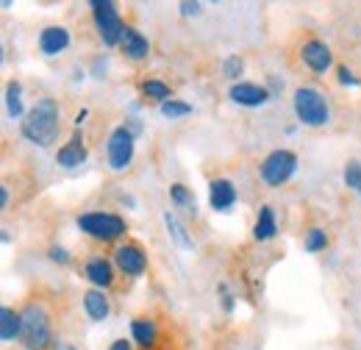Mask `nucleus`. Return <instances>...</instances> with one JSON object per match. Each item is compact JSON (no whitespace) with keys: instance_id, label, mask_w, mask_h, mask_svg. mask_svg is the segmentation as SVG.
Instances as JSON below:
<instances>
[{"instance_id":"obj_1","label":"nucleus","mask_w":361,"mask_h":350,"mask_svg":"<svg viewBox=\"0 0 361 350\" xmlns=\"http://www.w3.org/2000/svg\"><path fill=\"white\" fill-rule=\"evenodd\" d=\"M61 131V109L53 97H39L23 117L20 123V133L37 145V147H47L56 142V136Z\"/></svg>"},{"instance_id":"obj_2","label":"nucleus","mask_w":361,"mask_h":350,"mask_svg":"<svg viewBox=\"0 0 361 350\" xmlns=\"http://www.w3.org/2000/svg\"><path fill=\"white\" fill-rule=\"evenodd\" d=\"M23 345L25 350H47L53 342V328H50V314L39 303H28L23 308Z\"/></svg>"},{"instance_id":"obj_3","label":"nucleus","mask_w":361,"mask_h":350,"mask_svg":"<svg viewBox=\"0 0 361 350\" xmlns=\"http://www.w3.org/2000/svg\"><path fill=\"white\" fill-rule=\"evenodd\" d=\"M75 225L94 242H114V239L126 236V231H128L126 217L111 215V212H84V215H78Z\"/></svg>"},{"instance_id":"obj_4","label":"nucleus","mask_w":361,"mask_h":350,"mask_svg":"<svg viewBox=\"0 0 361 350\" xmlns=\"http://www.w3.org/2000/svg\"><path fill=\"white\" fill-rule=\"evenodd\" d=\"M292 106H295V114L303 126L309 128H319L331 120V109H328V100L325 95L314 87H298L295 89V97H292Z\"/></svg>"},{"instance_id":"obj_5","label":"nucleus","mask_w":361,"mask_h":350,"mask_svg":"<svg viewBox=\"0 0 361 350\" xmlns=\"http://www.w3.org/2000/svg\"><path fill=\"white\" fill-rule=\"evenodd\" d=\"M92 17H94V28H97V37L106 47H114L123 40V31H126V23L120 17V8L117 3L111 0H92Z\"/></svg>"},{"instance_id":"obj_6","label":"nucleus","mask_w":361,"mask_h":350,"mask_svg":"<svg viewBox=\"0 0 361 350\" xmlns=\"http://www.w3.org/2000/svg\"><path fill=\"white\" fill-rule=\"evenodd\" d=\"M295 173H298V156H295L292 150H283V147H278V150L267 153L264 162L259 164L262 181H264L267 186H272V189L283 186Z\"/></svg>"},{"instance_id":"obj_7","label":"nucleus","mask_w":361,"mask_h":350,"mask_svg":"<svg viewBox=\"0 0 361 350\" xmlns=\"http://www.w3.org/2000/svg\"><path fill=\"white\" fill-rule=\"evenodd\" d=\"M134 133L128 131L126 126H117L114 131L109 133V142H106V162L114 173H123L131 167L134 162Z\"/></svg>"},{"instance_id":"obj_8","label":"nucleus","mask_w":361,"mask_h":350,"mask_svg":"<svg viewBox=\"0 0 361 350\" xmlns=\"http://www.w3.org/2000/svg\"><path fill=\"white\" fill-rule=\"evenodd\" d=\"M114 267L128 278H139L147 270V253L136 242H123L114 248Z\"/></svg>"},{"instance_id":"obj_9","label":"nucleus","mask_w":361,"mask_h":350,"mask_svg":"<svg viewBox=\"0 0 361 350\" xmlns=\"http://www.w3.org/2000/svg\"><path fill=\"white\" fill-rule=\"evenodd\" d=\"M228 97H231V103H236V106H245V109H259V106H264V103L270 100L272 92L264 87V84L236 81V84H231V89H228Z\"/></svg>"},{"instance_id":"obj_10","label":"nucleus","mask_w":361,"mask_h":350,"mask_svg":"<svg viewBox=\"0 0 361 350\" xmlns=\"http://www.w3.org/2000/svg\"><path fill=\"white\" fill-rule=\"evenodd\" d=\"M300 61L312 73L325 76L331 70V64H334V53H331V47L322 42V40H306V42L300 44Z\"/></svg>"},{"instance_id":"obj_11","label":"nucleus","mask_w":361,"mask_h":350,"mask_svg":"<svg viewBox=\"0 0 361 350\" xmlns=\"http://www.w3.org/2000/svg\"><path fill=\"white\" fill-rule=\"evenodd\" d=\"M84 278L90 281L94 289H109V286H114V262H109V259H103V256H92L87 259L84 264Z\"/></svg>"},{"instance_id":"obj_12","label":"nucleus","mask_w":361,"mask_h":350,"mask_svg":"<svg viewBox=\"0 0 361 350\" xmlns=\"http://www.w3.org/2000/svg\"><path fill=\"white\" fill-rule=\"evenodd\" d=\"M84 162H87V145H84V133L75 128V133L70 136V142H64V145L59 147V153H56V164H59V167L73 170V167H81Z\"/></svg>"},{"instance_id":"obj_13","label":"nucleus","mask_w":361,"mask_h":350,"mask_svg":"<svg viewBox=\"0 0 361 350\" xmlns=\"http://www.w3.org/2000/svg\"><path fill=\"white\" fill-rule=\"evenodd\" d=\"M70 42H73V37H70L67 25H47L39 34V53L42 56H59L70 47Z\"/></svg>"},{"instance_id":"obj_14","label":"nucleus","mask_w":361,"mask_h":350,"mask_svg":"<svg viewBox=\"0 0 361 350\" xmlns=\"http://www.w3.org/2000/svg\"><path fill=\"white\" fill-rule=\"evenodd\" d=\"M120 50H123V56L131 59V61H145V59L150 56V42H147V37H145L139 28L126 25L123 40H120Z\"/></svg>"},{"instance_id":"obj_15","label":"nucleus","mask_w":361,"mask_h":350,"mask_svg":"<svg viewBox=\"0 0 361 350\" xmlns=\"http://www.w3.org/2000/svg\"><path fill=\"white\" fill-rule=\"evenodd\" d=\"M209 203L214 212H228L236 203V186L228 178H214L209 183Z\"/></svg>"},{"instance_id":"obj_16","label":"nucleus","mask_w":361,"mask_h":350,"mask_svg":"<svg viewBox=\"0 0 361 350\" xmlns=\"http://www.w3.org/2000/svg\"><path fill=\"white\" fill-rule=\"evenodd\" d=\"M23 337V311L3 306L0 308V339L3 345H11Z\"/></svg>"},{"instance_id":"obj_17","label":"nucleus","mask_w":361,"mask_h":350,"mask_svg":"<svg viewBox=\"0 0 361 350\" xmlns=\"http://www.w3.org/2000/svg\"><path fill=\"white\" fill-rule=\"evenodd\" d=\"M84 311L92 322H103L109 314H111V303L106 298L103 289H87L84 292Z\"/></svg>"},{"instance_id":"obj_18","label":"nucleus","mask_w":361,"mask_h":350,"mask_svg":"<svg viewBox=\"0 0 361 350\" xmlns=\"http://www.w3.org/2000/svg\"><path fill=\"white\" fill-rule=\"evenodd\" d=\"M131 339H134L139 348L150 350L159 339V328L150 317H134L131 320Z\"/></svg>"},{"instance_id":"obj_19","label":"nucleus","mask_w":361,"mask_h":350,"mask_svg":"<svg viewBox=\"0 0 361 350\" xmlns=\"http://www.w3.org/2000/svg\"><path fill=\"white\" fill-rule=\"evenodd\" d=\"M275 234H278L275 209H272V206H262V209H259V217L253 222V239H256V242H270Z\"/></svg>"},{"instance_id":"obj_20","label":"nucleus","mask_w":361,"mask_h":350,"mask_svg":"<svg viewBox=\"0 0 361 350\" xmlns=\"http://www.w3.org/2000/svg\"><path fill=\"white\" fill-rule=\"evenodd\" d=\"M164 225H167V234H170V239L178 245L180 251H192L195 248V242H192V236H189V231H186V225L180 222L173 212H164Z\"/></svg>"},{"instance_id":"obj_21","label":"nucleus","mask_w":361,"mask_h":350,"mask_svg":"<svg viewBox=\"0 0 361 350\" xmlns=\"http://www.w3.org/2000/svg\"><path fill=\"white\" fill-rule=\"evenodd\" d=\"M6 111H8L11 120L25 117V111H23V87L17 81H8L6 84Z\"/></svg>"},{"instance_id":"obj_22","label":"nucleus","mask_w":361,"mask_h":350,"mask_svg":"<svg viewBox=\"0 0 361 350\" xmlns=\"http://www.w3.org/2000/svg\"><path fill=\"white\" fill-rule=\"evenodd\" d=\"M139 89H142V95H145V97L156 100L159 106H161V103H167V100L173 97V89L167 87L164 81H159V78H147V81H142V87Z\"/></svg>"},{"instance_id":"obj_23","label":"nucleus","mask_w":361,"mask_h":350,"mask_svg":"<svg viewBox=\"0 0 361 350\" xmlns=\"http://www.w3.org/2000/svg\"><path fill=\"white\" fill-rule=\"evenodd\" d=\"M303 248H306V253H319V251H325V248H328V231L319 228V225H312V228L306 231V236H303Z\"/></svg>"},{"instance_id":"obj_24","label":"nucleus","mask_w":361,"mask_h":350,"mask_svg":"<svg viewBox=\"0 0 361 350\" xmlns=\"http://www.w3.org/2000/svg\"><path fill=\"white\" fill-rule=\"evenodd\" d=\"M170 200H173L178 209H186L189 215H195V195L189 192V186L173 183V186H170Z\"/></svg>"},{"instance_id":"obj_25","label":"nucleus","mask_w":361,"mask_h":350,"mask_svg":"<svg viewBox=\"0 0 361 350\" xmlns=\"http://www.w3.org/2000/svg\"><path fill=\"white\" fill-rule=\"evenodd\" d=\"M159 111H161V117H167V120H180V117H189V114H192V106L178 100V97H170L167 103L159 106Z\"/></svg>"},{"instance_id":"obj_26","label":"nucleus","mask_w":361,"mask_h":350,"mask_svg":"<svg viewBox=\"0 0 361 350\" xmlns=\"http://www.w3.org/2000/svg\"><path fill=\"white\" fill-rule=\"evenodd\" d=\"M342 175H345V186L353 189L361 198V162L359 159H350V162L345 164V173Z\"/></svg>"},{"instance_id":"obj_27","label":"nucleus","mask_w":361,"mask_h":350,"mask_svg":"<svg viewBox=\"0 0 361 350\" xmlns=\"http://www.w3.org/2000/svg\"><path fill=\"white\" fill-rule=\"evenodd\" d=\"M242 70H245L242 56H228L226 61H223V76H226L228 81H233V84H236V78L242 76Z\"/></svg>"},{"instance_id":"obj_28","label":"nucleus","mask_w":361,"mask_h":350,"mask_svg":"<svg viewBox=\"0 0 361 350\" xmlns=\"http://www.w3.org/2000/svg\"><path fill=\"white\" fill-rule=\"evenodd\" d=\"M336 73H339V84H342V87H361V78L348 67V64H339Z\"/></svg>"},{"instance_id":"obj_29","label":"nucleus","mask_w":361,"mask_h":350,"mask_svg":"<svg viewBox=\"0 0 361 350\" xmlns=\"http://www.w3.org/2000/svg\"><path fill=\"white\" fill-rule=\"evenodd\" d=\"M178 8L183 17H197V14L203 11V3H189V0H183Z\"/></svg>"},{"instance_id":"obj_30","label":"nucleus","mask_w":361,"mask_h":350,"mask_svg":"<svg viewBox=\"0 0 361 350\" xmlns=\"http://www.w3.org/2000/svg\"><path fill=\"white\" fill-rule=\"evenodd\" d=\"M50 259H53L56 264H70V253H67L64 248L53 245V248H50Z\"/></svg>"},{"instance_id":"obj_31","label":"nucleus","mask_w":361,"mask_h":350,"mask_svg":"<svg viewBox=\"0 0 361 350\" xmlns=\"http://www.w3.org/2000/svg\"><path fill=\"white\" fill-rule=\"evenodd\" d=\"M126 128L134 133V136H139V131H142V123H139V117H128V120H126Z\"/></svg>"},{"instance_id":"obj_32","label":"nucleus","mask_w":361,"mask_h":350,"mask_svg":"<svg viewBox=\"0 0 361 350\" xmlns=\"http://www.w3.org/2000/svg\"><path fill=\"white\" fill-rule=\"evenodd\" d=\"M109 350H131V342H128V339H114V342L109 345Z\"/></svg>"},{"instance_id":"obj_33","label":"nucleus","mask_w":361,"mask_h":350,"mask_svg":"<svg viewBox=\"0 0 361 350\" xmlns=\"http://www.w3.org/2000/svg\"><path fill=\"white\" fill-rule=\"evenodd\" d=\"M0 209H8V186H0Z\"/></svg>"},{"instance_id":"obj_34","label":"nucleus","mask_w":361,"mask_h":350,"mask_svg":"<svg viewBox=\"0 0 361 350\" xmlns=\"http://www.w3.org/2000/svg\"><path fill=\"white\" fill-rule=\"evenodd\" d=\"M53 350H78V348H75L73 342H64V339H59V342L53 345Z\"/></svg>"},{"instance_id":"obj_35","label":"nucleus","mask_w":361,"mask_h":350,"mask_svg":"<svg viewBox=\"0 0 361 350\" xmlns=\"http://www.w3.org/2000/svg\"><path fill=\"white\" fill-rule=\"evenodd\" d=\"M87 114H90L87 109H81V111L75 114V128H81V126H84V120H87Z\"/></svg>"}]
</instances>
